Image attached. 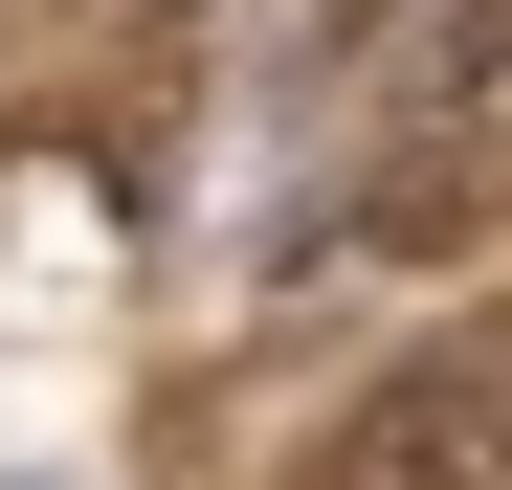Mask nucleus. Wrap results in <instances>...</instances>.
Instances as JSON below:
<instances>
[{
	"label": "nucleus",
	"instance_id": "2",
	"mask_svg": "<svg viewBox=\"0 0 512 490\" xmlns=\"http://www.w3.org/2000/svg\"><path fill=\"white\" fill-rule=\"evenodd\" d=\"M67 23H156V0H67Z\"/></svg>",
	"mask_w": 512,
	"mask_h": 490
},
{
	"label": "nucleus",
	"instance_id": "1",
	"mask_svg": "<svg viewBox=\"0 0 512 490\" xmlns=\"http://www.w3.org/2000/svg\"><path fill=\"white\" fill-rule=\"evenodd\" d=\"M290 490H512V312H468V335L379 357V379L312 424Z\"/></svg>",
	"mask_w": 512,
	"mask_h": 490
}]
</instances>
